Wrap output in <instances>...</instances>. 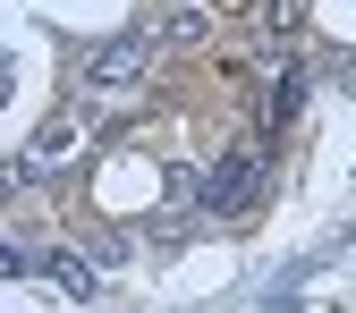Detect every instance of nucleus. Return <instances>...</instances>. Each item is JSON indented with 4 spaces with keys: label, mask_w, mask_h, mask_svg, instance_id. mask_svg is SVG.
I'll list each match as a JSON object with an SVG mask.
<instances>
[{
    "label": "nucleus",
    "mask_w": 356,
    "mask_h": 313,
    "mask_svg": "<svg viewBox=\"0 0 356 313\" xmlns=\"http://www.w3.org/2000/svg\"><path fill=\"white\" fill-rule=\"evenodd\" d=\"M254 187H263V144H229L204 169V212H246Z\"/></svg>",
    "instance_id": "1"
},
{
    "label": "nucleus",
    "mask_w": 356,
    "mask_h": 313,
    "mask_svg": "<svg viewBox=\"0 0 356 313\" xmlns=\"http://www.w3.org/2000/svg\"><path fill=\"white\" fill-rule=\"evenodd\" d=\"M153 68V34H111L94 60H85V85H94V94H119V85H136Z\"/></svg>",
    "instance_id": "2"
},
{
    "label": "nucleus",
    "mask_w": 356,
    "mask_h": 313,
    "mask_svg": "<svg viewBox=\"0 0 356 313\" xmlns=\"http://www.w3.org/2000/svg\"><path fill=\"white\" fill-rule=\"evenodd\" d=\"M76 144H85V110L42 119V136L17 153V169H9V178H17V187H26V178H51V169H60V153H76Z\"/></svg>",
    "instance_id": "3"
},
{
    "label": "nucleus",
    "mask_w": 356,
    "mask_h": 313,
    "mask_svg": "<svg viewBox=\"0 0 356 313\" xmlns=\"http://www.w3.org/2000/svg\"><path fill=\"white\" fill-rule=\"evenodd\" d=\"M42 271H51L68 296H94L102 288V271H94V262H85V254H42Z\"/></svg>",
    "instance_id": "4"
},
{
    "label": "nucleus",
    "mask_w": 356,
    "mask_h": 313,
    "mask_svg": "<svg viewBox=\"0 0 356 313\" xmlns=\"http://www.w3.org/2000/svg\"><path fill=\"white\" fill-rule=\"evenodd\" d=\"M297 94H305V85H297V68H289V76L272 85V94H263V119H272V127H280V119L297 110Z\"/></svg>",
    "instance_id": "5"
},
{
    "label": "nucleus",
    "mask_w": 356,
    "mask_h": 313,
    "mask_svg": "<svg viewBox=\"0 0 356 313\" xmlns=\"http://www.w3.org/2000/svg\"><path fill=\"white\" fill-rule=\"evenodd\" d=\"M204 34H212L204 9H178V17H170V42H204Z\"/></svg>",
    "instance_id": "6"
},
{
    "label": "nucleus",
    "mask_w": 356,
    "mask_h": 313,
    "mask_svg": "<svg viewBox=\"0 0 356 313\" xmlns=\"http://www.w3.org/2000/svg\"><path fill=\"white\" fill-rule=\"evenodd\" d=\"M348 85H356V60H348Z\"/></svg>",
    "instance_id": "7"
}]
</instances>
